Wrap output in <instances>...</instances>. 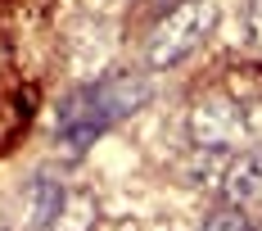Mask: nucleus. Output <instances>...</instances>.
Here are the masks:
<instances>
[{
    "mask_svg": "<svg viewBox=\"0 0 262 231\" xmlns=\"http://www.w3.org/2000/svg\"><path fill=\"white\" fill-rule=\"evenodd\" d=\"M149 95H154L149 77H140V73H108V77H100V82L73 91L68 100L59 104L54 136H59V145H68V150L81 154L95 136H104L113 123H122L127 113L145 109Z\"/></svg>",
    "mask_w": 262,
    "mask_h": 231,
    "instance_id": "f257e3e1",
    "label": "nucleus"
},
{
    "mask_svg": "<svg viewBox=\"0 0 262 231\" xmlns=\"http://www.w3.org/2000/svg\"><path fill=\"white\" fill-rule=\"evenodd\" d=\"M212 32H217V5L212 0H177L154 23L149 41H145V64L158 68V73L177 68L194 50H204V41Z\"/></svg>",
    "mask_w": 262,
    "mask_h": 231,
    "instance_id": "f03ea898",
    "label": "nucleus"
},
{
    "mask_svg": "<svg viewBox=\"0 0 262 231\" xmlns=\"http://www.w3.org/2000/svg\"><path fill=\"white\" fill-rule=\"evenodd\" d=\"M244 109L226 95H204L190 109V141L204 154H235L244 145Z\"/></svg>",
    "mask_w": 262,
    "mask_h": 231,
    "instance_id": "7ed1b4c3",
    "label": "nucleus"
},
{
    "mask_svg": "<svg viewBox=\"0 0 262 231\" xmlns=\"http://www.w3.org/2000/svg\"><path fill=\"white\" fill-rule=\"evenodd\" d=\"M63 208H68V186H63V177L36 172V177L27 181V222L36 231L54 227V222L63 218Z\"/></svg>",
    "mask_w": 262,
    "mask_h": 231,
    "instance_id": "20e7f679",
    "label": "nucleus"
},
{
    "mask_svg": "<svg viewBox=\"0 0 262 231\" xmlns=\"http://www.w3.org/2000/svg\"><path fill=\"white\" fill-rule=\"evenodd\" d=\"M222 190H226V204H239V208L262 200V154L235 150L226 177H222Z\"/></svg>",
    "mask_w": 262,
    "mask_h": 231,
    "instance_id": "39448f33",
    "label": "nucleus"
},
{
    "mask_svg": "<svg viewBox=\"0 0 262 231\" xmlns=\"http://www.w3.org/2000/svg\"><path fill=\"white\" fill-rule=\"evenodd\" d=\"M199 231H253V227H249V213L239 204H222V208H212L208 218H204Z\"/></svg>",
    "mask_w": 262,
    "mask_h": 231,
    "instance_id": "423d86ee",
    "label": "nucleus"
},
{
    "mask_svg": "<svg viewBox=\"0 0 262 231\" xmlns=\"http://www.w3.org/2000/svg\"><path fill=\"white\" fill-rule=\"evenodd\" d=\"M249 36L262 46V0H253V5H249Z\"/></svg>",
    "mask_w": 262,
    "mask_h": 231,
    "instance_id": "0eeeda50",
    "label": "nucleus"
},
{
    "mask_svg": "<svg viewBox=\"0 0 262 231\" xmlns=\"http://www.w3.org/2000/svg\"><path fill=\"white\" fill-rule=\"evenodd\" d=\"M0 231H5V218H0Z\"/></svg>",
    "mask_w": 262,
    "mask_h": 231,
    "instance_id": "6e6552de",
    "label": "nucleus"
}]
</instances>
